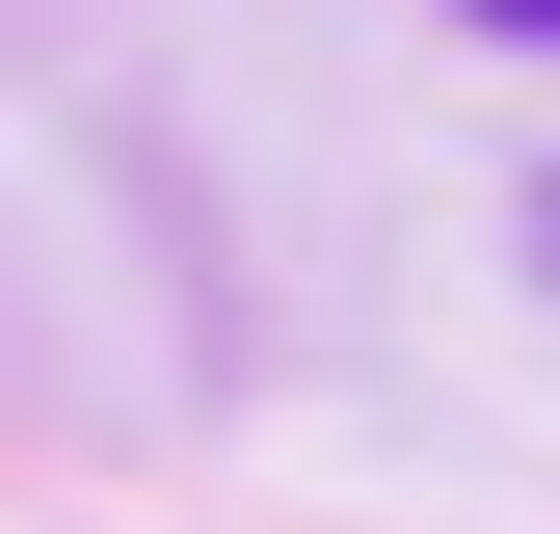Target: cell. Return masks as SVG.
Here are the masks:
<instances>
[{
    "instance_id": "6da1fadb",
    "label": "cell",
    "mask_w": 560,
    "mask_h": 534,
    "mask_svg": "<svg viewBox=\"0 0 560 534\" xmlns=\"http://www.w3.org/2000/svg\"><path fill=\"white\" fill-rule=\"evenodd\" d=\"M480 27H534V54H560V0H480Z\"/></svg>"
},
{
    "instance_id": "7a4b0ae2",
    "label": "cell",
    "mask_w": 560,
    "mask_h": 534,
    "mask_svg": "<svg viewBox=\"0 0 560 534\" xmlns=\"http://www.w3.org/2000/svg\"><path fill=\"white\" fill-rule=\"evenodd\" d=\"M534 267H560V187H534Z\"/></svg>"
}]
</instances>
